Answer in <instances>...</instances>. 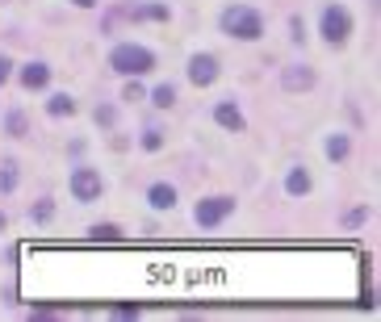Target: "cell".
Instances as JSON below:
<instances>
[{"instance_id": "cell-1", "label": "cell", "mask_w": 381, "mask_h": 322, "mask_svg": "<svg viewBox=\"0 0 381 322\" xmlns=\"http://www.w3.org/2000/svg\"><path fill=\"white\" fill-rule=\"evenodd\" d=\"M222 30L239 38V42H256L260 34H264V17L251 8V4H231L227 13H222Z\"/></svg>"}, {"instance_id": "cell-2", "label": "cell", "mask_w": 381, "mask_h": 322, "mask_svg": "<svg viewBox=\"0 0 381 322\" xmlns=\"http://www.w3.org/2000/svg\"><path fill=\"white\" fill-rule=\"evenodd\" d=\"M109 67L122 71V76H147V71L155 67V54L139 42H122V46L109 50Z\"/></svg>"}, {"instance_id": "cell-3", "label": "cell", "mask_w": 381, "mask_h": 322, "mask_svg": "<svg viewBox=\"0 0 381 322\" xmlns=\"http://www.w3.org/2000/svg\"><path fill=\"white\" fill-rule=\"evenodd\" d=\"M348 34H352V13L343 4H327L323 8V38H327V46L348 42Z\"/></svg>"}, {"instance_id": "cell-4", "label": "cell", "mask_w": 381, "mask_h": 322, "mask_svg": "<svg viewBox=\"0 0 381 322\" xmlns=\"http://www.w3.org/2000/svg\"><path fill=\"white\" fill-rule=\"evenodd\" d=\"M231 209H235V201H231V197H205V201H197V209H193V222L210 230V226H218V222H222Z\"/></svg>"}, {"instance_id": "cell-5", "label": "cell", "mask_w": 381, "mask_h": 322, "mask_svg": "<svg viewBox=\"0 0 381 322\" xmlns=\"http://www.w3.org/2000/svg\"><path fill=\"white\" fill-rule=\"evenodd\" d=\"M101 188H105V184H101V176H96L93 168H76V172H72V197H76V201H96Z\"/></svg>"}, {"instance_id": "cell-6", "label": "cell", "mask_w": 381, "mask_h": 322, "mask_svg": "<svg viewBox=\"0 0 381 322\" xmlns=\"http://www.w3.org/2000/svg\"><path fill=\"white\" fill-rule=\"evenodd\" d=\"M189 80L197 88H210V84L218 80V59H214V54H193L189 59Z\"/></svg>"}, {"instance_id": "cell-7", "label": "cell", "mask_w": 381, "mask_h": 322, "mask_svg": "<svg viewBox=\"0 0 381 322\" xmlns=\"http://www.w3.org/2000/svg\"><path fill=\"white\" fill-rule=\"evenodd\" d=\"M281 88H285V92L314 88V71H310L306 63H293V67H285V71H281Z\"/></svg>"}, {"instance_id": "cell-8", "label": "cell", "mask_w": 381, "mask_h": 322, "mask_svg": "<svg viewBox=\"0 0 381 322\" xmlns=\"http://www.w3.org/2000/svg\"><path fill=\"white\" fill-rule=\"evenodd\" d=\"M214 122H218L222 130H231V134H243V126H247L235 100H218V105H214Z\"/></svg>"}, {"instance_id": "cell-9", "label": "cell", "mask_w": 381, "mask_h": 322, "mask_svg": "<svg viewBox=\"0 0 381 322\" xmlns=\"http://www.w3.org/2000/svg\"><path fill=\"white\" fill-rule=\"evenodd\" d=\"M47 84H50L47 63H25V67H21V88L25 92H38V88H47Z\"/></svg>"}, {"instance_id": "cell-10", "label": "cell", "mask_w": 381, "mask_h": 322, "mask_svg": "<svg viewBox=\"0 0 381 322\" xmlns=\"http://www.w3.org/2000/svg\"><path fill=\"white\" fill-rule=\"evenodd\" d=\"M147 201H151V209H172L176 205V188L172 184H151Z\"/></svg>"}, {"instance_id": "cell-11", "label": "cell", "mask_w": 381, "mask_h": 322, "mask_svg": "<svg viewBox=\"0 0 381 322\" xmlns=\"http://www.w3.org/2000/svg\"><path fill=\"white\" fill-rule=\"evenodd\" d=\"M285 192L289 197H306V192H310V172H306V168H293L285 176Z\"/></svg>"}, {"instance_id": "cell-12", "label": "cell", "mask_w": 381, "mask_h": 322, "mask_svg": "<svg viewBox=\"0 0 381 322\" xmlns=\"http://www.w3.org/2000/svg\"><path fill=\"white\" fill-rule=\"evenodd\" d=\"M89 238H93V243H122V230L113 226V222H101V226L89 230Z\"/></svg>"}, {"instance_id": "cell-13", "label": "cell", "mask_w": 381, "mask_h": 322, "mask_svg": "<svg viewBox=\"0 0 381 322\" xmlns=\"http://www.w3.org/2000/svg\"><path fill=\"white\" fill-rule=\"evenodd\" d=\"M47 113L50 117H72V113H76V100H72V96H50Z\"/></svg>"}, {"instance_id": "cell-14", "label": "cell", "mask_w": 381, "mask_h": 322, "mask_svg": "<svg viewBox=\"0 0 381 322\" xmlns=\"http://www.w3.org/2000/svg\"><path fill=\"white\" fill-rule=\"evenodd\" d=\"M327 159H335V163H343V159H348V138H343V134L327 138Z\"/></svg>"}, {"instance_id": "cell-15", "label": "cell", "mask_w": 381, "mask_h": 322, "mask_svg": "<svg viewBox=\"0 0 381 322\" xmlns=\"http://www.w3.org/2000/svg\"><path fill=\"white\" fill-rule=\"evenodd\" d=\"M4 126H8V134H13V138H25V130H30V122H25V113H21V109H13Z\"/></svg>"}, {"instance_id": "cell-16", "label": "cell", "mask_w": 381, "mask_h": 322, "mask_svg": "<svg viewBox=\"0 0 381 322\" xmlns=\"http://www.w3.org/2000/svg\"><path fill=\"white\" fill-rule=\"evenodd\" d=\"M151 100H155L159 109H168V105H176V88H172V84H159V88L151 92Z\"/></svg>"}, {"instance_id": "cell-17", "label": "cell", "mask_w": 381, "mask_h": 322, "mask_svg": "<svg viewBox=\"0 0 381 322\" xmlns=\"http://www.w3.org/2000/svg\"><path fill=\"white\" fill-rule=\"evenodd\" d=\"M13 184H17V163H4L0 168V192H13Z\"/></svg>"}, {"instance_id": "cell-18", "label": "cell", "mask_w": 381, "mask_h": 322, "mask_svg": "<svg viewBox=\"0 0 381 322\" xmlns=\"http://www.w3.org/2000/svg\"><path fill=\"white\" fill-rule=\"evenodd\" d=\"M369 222V205H360V209H348L343 214V226H365Z\"/></svg>"}, {"instance_id": "cell-19", "label": "cell", "mask_w": 381, "mask_h": 322, "mask_svg": "<svg viewBox=\"0 0 381 322\" xmlns=\"http://www.w3.org/2000/svg\"><path fill=\"white\" fill-rule=\"evenodd\" d=\"M164 146V134L159 130H143V151H159Z\"/></svg>"}, {"instance_id": "cell-20", "label": "cell", "mask_w": 381, "mask_h": 322, "mask_svg": "<svg viewBox=\"0 0 381 322\" xmlns=\"http://www.w3.org/2000/svg\"><path fill=\"white\" fill-rule=\"evenodd\" d=\"M50 214H55V205H50V201H38V205H34V218H38V222H47Z\"/></svg>"}, {"instance_id": "cell-21", "label": "cell", "mask_w": 381, "mask_h": 322, "mask_svg": "<svg viewBox=\"0 0 381 322\" xmlns=\"http://www.w3.org/2000/svg\"><path fill=\"white\" fill-rule=\"evenodd\" d=\"M96 122H101V126H113V109H109V105H101V109H96Z\"/></svg>"}, {"instance_id": "cell-22", "label": "cell", "mask_w": 381, "mask_h": 322, "mask_svg": "<svg viewBox=\"0 0 381 322\" xmlns=\"http://www.w3.org/2000/svg\"><path fill=\"white\" fill-rule=\"evenodd\" d=\"M289 30H293V42H302V38H306V30H302V17H293V21H289Z\"/></svg>"}, {"instance_id": "cell-23", "label": "cell", "mask_w": 381, "mask_h": 322, "mask_svg": "<svg viewBox=\"0 0 381 322\" xmlns=\"http://www.w3.org/2000/svg\"><path fill=\"white\" fill-rule=\"evenodd\" d=\"M126 100H143V88L139 84H126Z\"/></svg>"}, {"instance_id": "cell-24", "label": "cell", "mask_w": 381, "mask_h": 322, "mask_svg": "<svg viewBox=\"0 0 381 322\" xmlns=\"http://www.w3.org/2000/svg\"><path fill=\"white\" fill-rule=\"evenodd\" d=\"M8 67H13V59H4V54H0V84L8 80Z\"/></svg>"}, {"instance_id": "cell-25", "label": "cell", "mask_w": 381, "mask_h": 322, "mask_svg": "<svg viewBox=\"0 0 381 322\" xmlns=\"http://www.w3.org/2000/svg\"><path fill=\"white\" fill-rule=\"evenodd\" d=\"M72 4H80V8H93L96 0H72Z\"/></svg>"}, {"instance_id": "cell-26", "label": "cell", "mask_w": 381, "mask_h": 322, "mask_svg": "<svg viewBox=\"0 0 381 322\" xmlns=\"http://www.w3.org/2000/svg\"><path fill=\"white\" fill-rule=\"evenodd\" d=\"M0 230H4V214H0Z\"/></svg>"}]
</instances>
